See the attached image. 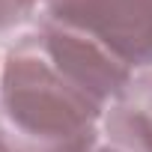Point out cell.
Listing matches in <instances>:
<instances>
[{
  "label": "cell",
  "mask_w": 152,
  "mask_h": 152,
  "mask_svg": "<svg viewBox=\"0 0 152 152\" xmlns=\"http://www.w3.org/2000/svg\"><path fill=\"white\" fill-rule=\"evenodd\" d=\"M90 152H119V149H110V146H93Z\"/></svg>",
  "instance_id": "5"
},
{
  "label": "cell",
  "mask_w": 152,
  "mask_h": 152,
  "mask_svg": "<svg viewBox=\"0 0 152 152\" xmlns=\"http://www.w3.org/2000/svg\"><path fill=\"white\" fill-rule=\"evenodd\" d=\"M104 134L125 152H152V72H143L104 107Z\"/></svg>",
  "instance_id": "3"
},
{
  "label": "cell",
  "mask_w": 152,
  "mask_h": 152,
  "mask_svg": "<svg viewBox=\"0 0 152 152\" xmlns=\"http://www.w3.org/2000/svg\"><path fill=\"white\" fill-rule=\"evenodd\" d=\"M45 18L84 33L128 69L152 66V0H48Z\"/></svg>",
  "instance_id": "2"
},
{
  "label": "cell",
  "mask_w": 152,
  "mask_h": 152,
  "mask_svg": "<svg viewBox=\"0 0 152 152\" xmlns=\"http://www.w3.org/2000/svg\"><path fill=\"white\" fill-rule=\"evenodd\" d=\"M39 3H48V0H0V36L18 27Z\"/></svg>",
  "instance_id": "4"
},
{
  "label": "cell",
  "mask_w": 152,
  "mask_h": 152,
  "mask_svg": "<svg viewBox=\"0 0 152 152\" xmlns=\"http://www.w3.org/2000/svg\"><path fill=\"white\" fill-rule=\"evenodd\" d=\"M131 69L84 33L42 21L0 72V152H90Z\"/></svg>",
  "instance_id": "1"
}]
</instances>
